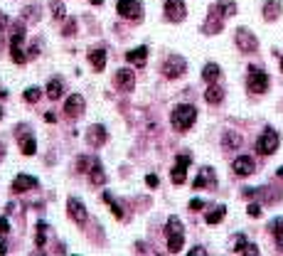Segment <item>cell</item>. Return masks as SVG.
<instances>
[{"label":"cell","mask_w":283,"mask_h":256,"mask_svg":"<svg viewBox=\"0 0 283 256\" xmlns=\"http://www.w3.org/2000/svg\"><path fill=\"white\" fill-rule=\"evenodd\" d=\"M195 121H197V109H195L192 104H180V106H175L173 114H170V123H173V128L180 131V133L190 131V128L195 126Z\"/></svg>","instance_id":"obj_1"},{"label":"cell","mask_w":283,"mask_h":256,"mask_svg":"<svg viewBox=\"0 0 283 256\" xmlns=\"http://www.w3.org/2000/svg\"><path fill=\"white\" fill-rule=\"evenodd\" d=\"M165 234H168V251L170 254H178L185 244V229H182V222L178 217H170L168 224H165Z\"/></svg>","instance_id":"obj_2"},{"label":"cell","mask_w":283,"mask_h":256,"mask_svg":"<svg viewBox=\"0 0 283 256\" xmlns=\"http://www.w3.org/2000/svg\"><path fill=\"white\" fill-rule=\"evenodd\" d=\"M278 143H281V136L273 128H266L256 141V150H258V155H273L278 150Z\"/></svg>","instance_id":"obj_3"},{"label":"cell","mask_w":283,"mask_h":256,"mask_svg":"<svg viewBox=\"0 0 283 256\" xmlns=\"http://www.w3.org/2000/svg\"><path fill=\"white\" fill-rule=\"evenodd\" d=\"M160 69H163L165 79H178V77L185 74L187 62H185V57H180V55H170V57L163 59V67H160Z\"/></svg>","instance_id":"obj_4"},{"label":"cell","mask_w":283,"mask_h":256,"mask_svg":"<svg viewBox=\"0 0 283 256\" xmlns=\"http://www.w3.org/2000/svg\"><path fill=\"white\" fill-rule=\"evenodd\" d=\"M246 86L251 94H263L268 89V74L261 72L258 67H249V77H246Z\"/></svg>","instance_id":"obj_5"},{"label":"cell","mask_w":283,"mask_h":256,"mask_svg":"<svg viewBox=\"0 0 283 256\" xmlns=\"http://www.w3.org/2000/svg\"><path fill=\"white\" fill-rule=\"evenodd\" d=\"M116 13L126 20H138L140 13H143V3H140V0H118Z\"/></svg>","instance_id":"obj_6"},{"label":"cell","mask_w":283,"mask_h":256,"mask_svg":"<svg viewBox=\"0 0 283 256\" xmlns=\"http://www.w3.org/2000/svg\"><path fill=\"white\" fill-rule=\"evenodd\" d=\"M234 40H236V47H239L244 55H251V52L258 50V40H256V35H254L251 30H246V28H239Z\"/></svg>","instance_id":"obj_7"},{"label":"cell","mask_w":283,"mask_h":256,"mask_svg":"<svg viewBox=\"0 0 283 256\" xmlns=\"http://www.w3.org/2000/svg\"><path fill=\"white\" fill-rule=\"evenodd\" d=\"M165 18L170 23H182L187 18L185 0H165Z\"/></svg>","instance_id":"obj_8"},{"label":"cell","mask_w":283,"mask_h":256,"mask_svg":"<svg viewBox=\"0 0 283 256\" xmlns=\"http://www.w3.org/2000/svg\"><path fill=\"white\" fill-rule=\"evenodd\" d=\"M23 40H25V32L18 30L10 40V55H13V62L15 64H25L27 62V52H23Z\"/></svg>","instance_id":"obj_9"},{"label":"cell","mask_w":283,"mask_h":256,"mask_svg":"<svg viewBox=\"0 0 283 256\" xmlns=\"http://www.w3.org/2000/svg\"><path fill=\"white\" fill-rule=\"evenodd\" d=\"M84 106H86L84 96H81V94H72V96L67 99V104H64V116H67V118H79L81 111H84Z\"/></svg>","instance_id":"obj_10"},{"label":"cell","mask_w":283,"mask_h":256,"mask_svg":"<svg viewBox=\"0 0 283 256\" xmlns=\"http://www.w3.org/2000/svg\"><path fill=\"white\" fill-rule=\"evenodd\" d=\"M195 190H217V175H214V170L212 168H202L200 170V175L195 177Z\"/></svg>","instance_id":"obj_11"},{"label":"cell","mask_w":283,"mask_h":256,"mask_svg":"<svg viewBox=\"0 0 283 256\" xmlns=\"http://www.w3.org/2000/svg\"><path fill=\"white\" fill-rule=\"evenodd\" d=\"M202 30H205L207 35H217V32H222V30H224V18L219 15V10H217V8H212V10H209V15H207V20H205Z\"/></svg>","instance_id":"obj_12"},{"label":"cell","mask_w":283,"mask_h":256,"mask_svg":"<svg viewBox=\"0 0 283 256\" xmlns=\"http://www.w3.org/2000/svg\"><path fill=\"white\" fill-rule=\"evenodd\" d=\"M113 84H116L118 91H133V86H135V74H133L130 69H118L116 77H113Z\"/></svg>","instance_id":"obj_13"},{"label":"cell","mask_w":283,"mask_h":256,"mask_svg":"<svg viewBox=\"0 0 283 256\" xmlns=\"http://www.w3.org/2000/svg\"><path fill=\"white\" fill-rule=\"evenodd\" d=\"M232 170H234V175H239V177H249V175L256 170V165H254V160H251L249 155H239V158H234Z\"/></svg>","instance_id":"obj_14"},{"label":"cell","mask_w":283,"mask_h":256,"mask_svg":"<svg viewBox=\"0 0 283 256\" xmlns=\"http://www.w3.org/2000/svg\"><path fill=\"white\" fill-rule=\"evenodd\" d=\"M67 212L72 214V219H74L77 224H86V207H84L77 197H69V199H67Z\"/></svg>","instance_id":"obj_15"},{"label":"cell","mask_w":283,"mask_h":256,"mask_svg":"<svg viewBox=\"0 0 283 256\" xmlns=\"http://www.w3.org/2000/svg\"><path fill=\"white\" fill-rule=\"evenodd\" d=\"M106 138H108V133H106V128L103 126H91L89 131H86V143L91 145V148H99V145H103L106 143Z\"/></svg>","instance_id":"obj_16"},{"label":"cell","mask_w":283,"mask_h":256,"mask_svg":"<svg viewBox=\"0 0 283 256\" xmlns=\"http://www.w3.org/2000/svg\"><path fill=\"white\" fill-rule=\"evenodd\" d=\"M40 182H37V177H32V175H18L15 180H13V192H30V190H35Z\"/></svg>","instance_id":"obj_17"},{"label":"cell","mask_w":283,"mask_h":256,"mask_svg":"<svg viewBox=\"0 0 283 256\" xmlns=\"http://www.w3.org/2000/svg\"><path fill=\"white\" fill-rule=\"evenodd\" d=\"M222 145H224V150H239V148L244 145V138H241V133H236V131H224Z\"/></svg>","instance_id":"obj_18"},{"label":"cell","mask_w":283,"mask_h":256,"mask_svg":"<svg viewBox=\"0 0 283 256\" xmlns=\"http://www.w3.org/2000/svg\"><path fill=\"white\" fill-rule=\"evenodd\" d=\"M283 13V5H281V0H266L263 3V20L273 23L278 20V15Z\"/></svg>","instance_id":"obj_19"},{"label":"cell","mask_w":283,"mask_h":256,"mask_svg":"<svg viewBox=\"0 0 283 256\" xmlns=\"http://www.w3.org/2000/svg\"><path fill=\"white\" fill-rule=\"evenodd\" d=\"M146 59H148V47H146V45H143V47H135V50H130V52H126V62H130V64H135V67H143Z\"/></svg>","instance_id":"obj_20"},{"label":"cell","mask_w":283,"mask_h":256,"mask_svg":"<svg viewBox=\"0 0 283 256\" xmlns=\"http://www.w3.org/2000/svg\"><path fill=\"white\" fill-rule=\"evenodd\" d=\"M18 138H20V148L25 155H35L37 153V145H35V138L32 136H25V126L18 128Z\"/></svg>","instance_id":"obj_21"},{"label":"cell","mask_w":283,"mask_h":256,"mask_svg":"<svg viewBox=\"0 0 283 256\" xmlns=\"http://www.w3.org/2000/svg\"><path fill=\"white\" fill-rule=\"evenodd\" d=\"M89 180L94 182V185H106V170H103V165L94 158V163H91V168H89Z\"/></svg>","instance_id":"obj_22"},{"label":"cell","mask_w":283,"mask_h":256,"mask_svg":"<svg viewBox=\"0 0 283 256\" xmlns=\"http://www.w3.org/2000/svg\"><path fill=\"white\" fill-rule=\"evenodd\" d=\"M205 99H207V104H219V101L224 99V89H222L217 82H212V84L207 86V91H205Z\"/></svg>","instance_id":"obj_23"},{"label":"cell","mask_w":283,"mask_h":256,"mask_svg":"<svg viewBox=\"0 0 283 256\" xmlns=\"http://www.w3.org/2000/svg\"><path fill=\"white\" fill-rule=\"evenodd\" d=\"M106 59H108L106 50H94V52H89V62H91V67H94L96 72H101V69L106 67Z\"/></svg>","instance_id":"obj_24"},{"label":"cell","mask_w":283,"mask_h":256,"mask_svg":"<svg viewBox=\"0 0 283 256\" xmlns=\"http://www.w3.org/2000/svg\"><path fill=\"white\" fill-rule=\"evenodd\" d=\"M222 77V69H219V64H214V62H209V64H205L202 67V79L207 82V84H212V82H217Z\"/></svg>","instance_id":"obj_25"},{"label":"cell","mask_w":283,"mask_h":256,"mask_svg":"<svg viewBox=\"0 0 283 256\" xmlns=\"http://www.w3.org/2000/svg\"><path fill=\"white\" fill-rule=\"evenodd\" d=\"M214 8L219 10L222 18H234L236 15V3H234V0H217Z\"/></svg>","instance_id":"obj_26"},{"label":"cell","mask_w":283,"mask_h":256,"mask_svg":"<svg viewBox=\"0 0 283 256\" xmlns=\"http://www.w3.org/2000/svg\"><path fill=\"white\" fill-rule=\"evenodd\" d=\"M271 234H273V239H276V246H278V251L283 254V219L278 217L273 224H271Z\"/></svg>","instance_id":"obj_27"},{"label":"cell","mask_w":283,"mask_h":256,"mask_svg":"<svg viewBox=\"0 0 283 256\" xmlns=\"http://www.w3.org/2000/svg\"><path fill=\"white\" fill-rule=\"evenodd\" d=\"M62 91H64V84H62V79H52L50 84H47V96L54 101V99H59L62 96Z\"/></svg>","instance_id":"obj_28"},{"label":"cell","mask_w":283,"mask_h":256,"mask_svg":"<svg viewBox=\"0 0 283 256\" xmlns=\"http://www.w3.org/2000/svg\"><path fill=\"white\" fill-rule=\"evenodd\" d=\"M101 197H103V202H106V204L111 207L113 217H116V219H123V209H121V204H118V202L113 199V195H111V192H103Z\"/></svg>","instance_id":"obj_29"},{"label":"cell","mask_w":283,"mask_h":256,"mask_svg":"<svg viewBox=\"0 0 283 256\" xmlns=\"http://www.w3.org/2000/svg\"><path fill=\"white\" fill-rule=\"evenodd\" d=\"M224 214H227V207H224V204L214 207V209L207 214V224H217V222H222V219H224Z\"/></svg>","instance_id":"obj_30"},{"label":"cell","mask_w":283,"mask_h":256,"mask_svg":"<svg viewBox=\"0 0 283 256\" xmlns=\"http://www.w3.org/2000/svg\"><path fill=\"white\" fill-rule=\"evenodd\" d=\"M185 177H187V168L175 165V168H173V172H170V180H173L175 185H182V182H185Z\"/></svg>","instance_id":"obj_31"},{"label":"cell","mask_w":283,"mask_h":256,"mask_svg":"<svg viewBox=\"0 0 283 256\" xmlns=\"http://www.w3.org/2000/svg\"><path fill=\"white\" fill-rule=\"evenodd\" d=\"M42 99V89H37V86H30L27 91H25V101L27 104H37Z\"/></svg>","instance_id":"obj_32"},{"label":"cell","mask_w":283,"mask_h":256,"mask_svg":"<svg viewBox=\"0 0 283 256\" xmlns=\"http://www.w3.org/2000/svg\"><path fill=\"white\" fill-rule=\"evenodd\" d=\"M45 234H47V224H45V222H37V236H35L37 249H45Z\"/></svg>","instance_id":"obj_33"},{"label":"cell","mask_w":283,"mask_h":256,"mask_svg":"<svg viewBox=\"0 0 283 256\" xmlns=\"http://www.w3.org/2000/svg\"><path fill=\"white\" fill-rule=\"evenodd\" d=\"M37 10H40V8H37V5H30V8H25V10H23V13H25V15H23V18H25V20H27V18H30V23H35V20H37V18H40V15H37Z\"/></svg>","instance_id":"obj_34"},{"label":"cell","mask_w":283,"mask_h":256,"mask_svg":"<svg viewBox=\"0 0 283 256\" xmlns=\"http://www.w3.org/2000/svg\"><path fill=\"white\" fill-rule=\"evenodd\" d=\"M62 32H64L67 37H72V35H77V23H74V20L69 18V20L64 23V30H62Z\"/></svg>","instance_id":"obj_35"},{"label":"cell","mask_w":283,"mask_h":256,"mask_svg":"<svg viewBox=\"0 0 283 256\" xmlns=\"http://www.w3.org/2000/svg\"><path fill=\"white\" fill-rule=\"evenodd\" d=\"M52 15H54L57 20H62V18L67 15V13H64V5H62V3H52Z\"/></svg>","instance_id":"obj_36"},{"label":"cell","mask_w":283,"mask_h":256,"mask_svg":"<svg viewBox=\"0 0 283 256\" xmlns=\"http://www.w3.org/2000/svg\"><path fill=\"white\" fill-rule=\"evenodd\" d=\"M91 163H94V160H89V158H84V155H81V158H79V163H77V168H79V172H89V168H91Z\"/></svg>","instance_id":"obj_37"},{"label":"cell","mask_w":283,"mask_h":256,"mask_svg":"<svg viewBox=\"0 0 283 256\" xmlns=\"http://www.w3.org/2000/svg\"><path fill=\"white\" fill-rule=\"evenodd\" d=\"M246 244H249V241H246V236H241V234H239V236H236V246H234V254H244Z\"/></svg>","instance_id":"obj_38"},{"label":"cell","mask_w":283,"mask_h":256,"mask_svg":"<svg viewBox=\"0 0 283 256\" xmlns=\"http://www.w3.org/2000/svg\"><path fill=\"white\" fill-rule=\"evenodd\" d=\"M10 231V222H8V214L0 217V234H8Z\"/></svg>","instance_id":"obj_39"},{"label":"cell","mask_w":283,"mask_h":256,"mask_svg":"<svg viewBox=\"0 0 283 256\" xmlns=\"http://www.w3.org/2000/svg\"><path fill=\"white\" fill-rule=\"evenodd\" d=\"M246 212H249V217H261V204H256V202H254V204H249V209H246Z\"/></svg>","instance_id":"obj_40"},{"label":"cell","mask_w":283,"mask_h":256,"mask_svg":"<svg viewBox=\"0 0 283 256\" xmlns=\"http://www.w3.org/2000/svg\"><path fill=\"white\" fill-rule=\"evenodd\" d=\"M190 163H192V158H190V155H178V163H175V165H182V168H190Z\"/></svg>","instance_id":"obj_41"},{"label":"cell","mask_w":283,"mask_h":256,"mask_svg":"<svg viewBox=\"0 0 283 256\" xmlns=\"http://www.w3.org/2000/svg\"><path fill=\"white\" fill-rule=\"evenodd\" d=\"M37 55H40V45H37V42H35V45H32V47H30V50H27V59H35V57H37Z\"/></svg>","instance_id":"obj_42"},{"label":"cell","mask_w":283,"mask_h":256,"mask_svg":"<svg viewBox=\"0 0 283 256\" xmlns=\"http://www.w3.org/2000/svg\"><path fill=\"white\" fill-rule=\"evenodd\" d=\"M202 207H205V202H202V199H192V202H190V209H192V212H200Z\"/></svg>","instance_id":"obj_43"},{"label":"cell","mask_w":283,"mask_h":256,"mask_svg":"<svg viewBox=\"0 0 283 256\" xmlns=\"http://www.w3.org/2000/svg\"><path fill=\"white\" fill-rule=\"evenodd\" d=\"M207 254V249H202V246H195V249H190V256H205Z\"/></svg>","instance_id":"obj_44"},{"label":"cell","mask_w":283,"mask_h":256,"mask_svg":"<svg viewBox=\"0 0 283 256\" xmlns=\"http://www.w3.org/2000/svg\"><path fill=\"white\" fill-rule=\"evenodd\" d=\"M146 182H148L151 187H158V175H148V177H146Z\"/></svg>","instance_id":"obj_45"},{"label":"cell","mask_w":283,"mask_h":256,"mask_svg":"<svg viewBox=\"0 0 283 256\" xmlns=\"http://www.w3.org/2000/svg\"><path fill=\"white\" fill-rule=\"evenodd\" d=\"M45 121H47V123H54L57 116H54V114H45Z\"/></svg>","instance_id":"obj_46"},{"label":"cell","mask_w":283,"mask_h":256,"mask_svg":"<svg viewBox=\"0 0 283 256\" xmlns=\"http://www.w3.org/2000/svg\"><path fill=\"white\" fill-rule=\"evenodd\" d=\"M5 251H8V249H5V241H3V239H0V256H3Z\"/></svg>","instance_id":"obj_47"},{"label":"cell","mask_w":283,"mask_h":256,"mask_svg":"<svg viewBox=\"0 0 283 256\" xmlns=\"http://www.w3.org/2000/svg\"><path fill=\"white\" fill-rule=\"evenodd\" d=\"M278 177H281V180H283V165H281V168H278Z\"/></svg>","instance_id":"obj_48"},{"label":"cell","mask_w":283,"mask_h":256,"mask_svg":"<svg viewBox=\"0 0 283 256\" xmlns=\"http://www.w3.org/2000/svg\"><path fill=\"white\" fill-rule=\"evenodd\" d=\"M103 3V0H91V5H101Z\"/></svg>","instance_id":"obj_49"},{"label":"cell","mask_w":283,"mask_h":256,"mask_svg":"<svg viewBox=\"0 0 283 256\" xmlns=\"http://www.w3.org/2000/svg\"><path fill=\"white\" fill-rule=\"evenodd\" d=\"M281 72H283V57H281Z\"/></svg>","instance_id":"obj_50"},{"label":"cell","mask_w":283,"mask_h":256,"mask_svg":"<svg viewBox=\"0 0 283 256\" xmlns=\"http://www.w3.org/2000/svg\"><path fill=\"white\" fill-rule=\"evenodd\" d=\"M0 47H3V35H0Z\"/></svg>","instance_id":"obj_51"},{"label":"cell","mask_w":283,"mask_h":256,"mask_svg":"<svg viewBox=\"0 0 283 256\" xmlns=\"http://www.w3.org/2000/svg\"><path fill=\"white\" fill-rule=\"evenodd\" d=\"M0 118H3V109H0Z\"/></svg>","instance_id":"obj_52"}]
</instances>
